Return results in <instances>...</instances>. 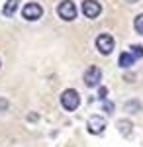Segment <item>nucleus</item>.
Here are the masks:
<instances>
[{"mask_svg":"<svg viewBox=\"0 0 143 147\" xmlns=\"http://www.w3.org/2000/svg\"><path fill=\"white\" fill-rule=\"evenodd\" d=\"M57 14H59L61 20H65V22H73V20L77 18V6H75V2H73V0H63V2H59V6H57Z\"/></svg>","mask_w":143,"mask_h":147,"instance_id":"nucleus-2","label":"nucleus"},{"mask_svg":"<svg viewBox=\"0 0 143 147\" xmlns=\"http://www.w3.org/2000/svg\"><path fill=\"white\" fill-rule=\"evenodd\" d=\"M125 112H141V102L139 100H130V102H125Z\"/></svg>","mask_w":143,"mask_h":147,"instance_id":"nucleus-10","label":"nucleus"},{"mask_svg":"<svg viewBox=\"0 0 143 147\" xmlns=\"http://www.w3.org/2000/svg\"><path fill=\"white\" fill-rule=\"evenodd\" d=\"M18 8H20V0H6V4L2 8V14L6 18H12V16H16Z\"/></svg>","mask_w":143,"mask_h":147,"instance_id":"nucleus-8","label":"nucleus"},{"mask_svg":"<svg viewBox=\"0 0 143 147\" xmlns=\"http://www.w3.org/2000/svg\"><path fill=\"white\" fill-rule=\"evenodd\" d=\"M6 108H8V100L6 98H0V112H4Z\"/></svg>","mask_w":143,"mask_h":147,"instance_id":"nucleus-16","label":"nucleus"},{"mask_svg":"<svg viewBox=\"0 0 143 147\" xmlns=\"http://www.w3.org/2000/svg\"><path fill=\"white\" fill-rule=\"evenodd\" d=\"M118 127H120V131L123 136H130L132 134V122L130 120H120L118 122Z\"/></svg>","mask_w":143,"mask_h":147,"instance_id":"nucleus-11","label":"nucleus"},{"mask_svg":"<svg viewBox=\"0 0 143 147\" xmlns=\"http://www.w3.org/2000/svg\"><path fill=\"white\" fill-rule=\"evenodd\" d=\"M61 104H63V108L69 110V112H75L78 108V104H80V96H78V92L75 88H67L63 90L61 94Z\"/></svg>","mask_w":143,"mask_h":147,"instance_id":"nucleus-1","label":"nucleus"},{"mask_svg":"<svg viewBox=\"0 0 143 147\" xmlns=\"http://www.w3.org/2000/svg\"><path fill=\"white\" fill-rule=\"evenodd\" d=\"M100 80H102V71L96 65L88 67L86 73H84V84L92 88V86H100Z\"/></svg>","mask_w":143,"mask_h":147,"instance_id":"nucleus-4","label":"nucleus"},{"mask_svg":"<svg viewBox=\"0 0 143 147\" xmlns=\"http://www.w3.org/2000/svg\"><path fill=\"white\" fill-rule=\"evenodd\" d=\"M114 45H116V41H114V37L110 34H100L96 37V49L102 55H110L114 51Z\"/></svg>","mask_w":143,"mask_h":147,"instance_id":"nucleus-3","label":"nucleus"},{"mask_svg":"<svg viewBox=\"0 0 143 147\" xmlns=\"http://www.w3.org/2000/svg\"><path fill=\"white\" fill-rule=\"evenodd\" d=\"M106 94H108V88H106V86H100L98 88V98L100 100H106Z\"/></svg>","mask_w":143,"mask_h":147,"instance_id":"nucleus-14","label":"nucleus"},{"mask_svg":"<svg viewBox=\"0 0 143 147\" xmlns=\"http://www.w3.org/2000/svg\"><path fill=\"white\" fill-rule=\"evenodd\" d=\"M0 65H2V61H0Z\"/></svg>","mask_w":143,"mask_h":147,"instance_id":"nucleus-18","label":"nucleus"},{"mask_svg":"<svg viewBox=\"0 0 143 147\" xmlns=\"http://www.w3.org/2000/svg\"><path fill=\"white\" fill-rule=\"evenodd\" d=\"M133 28L139 35H143V14H137L135 20H133Z\"/></svg>","mask_w":143,"mask_h":147,"instance_id":"nucleus-12","label":"nucleus"},{"mask_svg":"<svg viewBox=\"0 0 143 147\" xmlns=\"http://www.w3.org/2000/svg\"><path fill=\"white\" fill-rule=\"evenodd\" d=\"M82 14L90 18V20H94V18H98L100 14H102V6H100L98 0H84L82 2Z\"/></svg>","mask_w":143,"mask_h":147,"instance_id":"nucleus-5","label":"nucleus"},{"mask_svg":"<svg viewBox=\"0 0 143 147\" xmlns=\"http://www.w3.org/2000/svg\"><path fill=\"white\" fill-rule=\"evenodd\" d=\"M125 2H130V4H135V2H139V0H125Z\"/></svg>","mask_w":143,"mask_h":147,"instance_id":"nucleus-17","label":"nucleus"},{"mask_svg":"<svg viewBox=\"0 0 143 147\" xmlns=\"http://www.w3.org/2000/svg\"><path fill=\"white\" fill-rule=\"evenodd\" d=\"M104 127H106V120L102 118V116H90L88 118V131L90 134H94V136H100L102 131H104Z\"/></svg>","mask_w":143,"mask_h":147,"instance_id":"nucleus-7","label":"nucleus"},{"mask_svg":"<svg viewBox=\"0 0 143 147\" xmlns=\"http://www.w3.org/2000/svg\"><path fill=\"white\" fill-rule=\"evenodd\" d=\"M22 14H24V18H26V20H30V22H35V20H39V18H41V14H43V8H41L37 2H30V4H26V6H24Z\"/></svg>","mask_w":143,"mask_h":147,"instance_id":"nucleus-6","label":"nucleus"},{"mask_svg":"<svg viewBox=\"0 0 143 147\" xmlns=\"http://www.w3.org/2000/svg\"><path fill=\"white\" fill-rule=\"evenodd\" d=\"M130 53L133 55L135 61H137V59H141V57H143V45H137V43L132 45V47H130Z\"/></svg>","mask_w":143,"mask_h":147,"instance_id":"nucleus-13","label":"nucleus"},{"mask_svg":"<svg viewBox=\"0 0 143 147\" xmlns=\"http://www.w3.org/2000/svg\"><path fill=\"white\" fill-rule=\"evenodd\" d=\"M118 63H120V67L127 69V67H132L133 63H135V59H133V55L130 53V51H123V53L120 55V61H118Z\"/></svg>","mask_w":143,"mask_h":147,"instance_id":"nucleus-9","label":"nucleus"},{"mask_svg":"<svg viewBox=\"0 0 143 147\" xmlns=\"http://www.w3.org/2000/svg\"><path fill=\"white\" fill-rule=\"evenodd\" d=\"M104 102V110H106V112H114V104H112V102H108V100H102Z\"/></svg>","mask_w":143,"mask_h":147,"instance_id":"nucleus-15","label":"nucleus"}]
</instances>
